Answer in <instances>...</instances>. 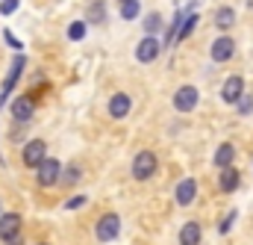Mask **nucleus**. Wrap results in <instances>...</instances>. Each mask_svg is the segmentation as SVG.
<instances>
[{
	"label": "nucleus",
	"mask_w": 253,
	"mask_h": 245,
	"mask_svg": "<svg viewBox=\"0 0 253 245\" xmlns=\"http://www.w3.org/2000/svg\"><path fill=\"white\" fill-rule=\"evenodd\" d=\"M118 234H121V219H118V213H106V216L97 219L94 237H97L100 243H112V240H118Z\"/></svg>",
	"instance_id": "nucleus-1"
},
{
	"label": "nucleus",
	"mask_w": 253,
	"mask_h": 245,
	"mask_svg": "<svg viewBox=\"0 0 253 245\" xmlns=\"http://www.w3.org/2000/svg\"><path fill=\"white\" fill-rule=\"evenodd\" d=\"M59 175H62V163L53 160V157H44V160L36 166V181H39V186L59 184Z\"/></svg>",
	"instance_id": "nucleus-2"
},
{
	"label": "nucleus",
	"mask_w": 253,
	"mask_h": 245,
	"mask_svg": "<svg viewBox=\"0 0 253 245\" xmlns=\"http://www.w3.org/2000/svg\"><path fill=\"white\" fill-rule=\"evenodd\" d=\"M156 154L153 151H138L135 154V160H132V178L135 181H147V178H153V172H156Z\"/></svg>",
	"instance_id": "nucleus-3"
},
{
	"label": "nucleus",
	"mask_w": 253,
	"mask_h": 245,
	"mask_svg": "<svg viewBox=\"0 0 253 245\" xmlns=\"http://www.w3.org/2000/svg\"><path fill=\"white\" fill-rule=\"evenodd\" d=\"M159 54H162V42H159L156 36H150V33H147L144 39H138V45H135V60H138V62H144V65H147V62L156 60Z\"/></svg>",
	"instance_id": "nucleus-4"
},
{
	"label": "nucleus",
	"mask_w": 253,
	"mask_h": 245,
	"mask_svg": "<svg viewBox=\"0 0 253 245\" xmlns=\"http://www.w3.org/2000/svg\"><path fill=\"white\" fill-rule=\"evenodd\" d=\"M24 54H18L15 60H12V68H9V74H6V80H3V86H0V107H3V101L9 98V92L18 86V80H21V71H24Z\"/></svg>",
	"instance_id": "nucleus-5"
},
{
	"label": "nucleus",
	"mask_w": 253,
	"mask_h": 245,
	"mask_svg": "<svg viewBox=\"0 0 253 245\" xmlns=\"http://www.w3.org/2000/svg\"><path fill=\"white\" fill-rule=\"evenodd\" d=\"M44 157H47V145H44V139H33V142L24 145V166H27V169H36Z\"/></svg>",
	"instance_id": "nucleus-6"
},
{
	"label": "nucleus",
	"mask_w": 253,
	"mask_h": 245,
	"mask_svg": "<svg viewBox=\"0 0 253 245\" xmlns=\"http://www.w3.org/2000/svg\"><path fill=\"white\" fill-rule=\"evenodd\" d=\"M21 216L18 213H0V240L3 243H9V240H15V237H21Z\"/></svg>",
	"instance_id": "nucleus-7"
},
{
	"label": "nucleus",
	"mask_w": 253,
	"mask_h": 245,
	"mask_svg": "<svg viewBox=\"0 0 253 245\" xmlns=\"http://www.w3.org/2000/svg\"><path fill=\"white\" fill-rule=\"evenodd\" d=\"M197 89L194 86H180L177 92H174V110L177 113H189V110H194L197 107Z\"/></svg>",
	"instance_id": "nucleus-8"
},
{
	"label": "nucleus",
	"mask_w": 253,
	"mask_h": 245,
	"mask_svg": "<svg viewBox=\"0 0 253 245\" xmlns=\"http://www.w3.org/2000/svg\"><path fill=\"white\" fill-rule=\"evenodd\" d=\"M212 62H227L233 60V54H236V42H233V36H218L215 42H212Z\"/></svg>",
	"instance_id": "nucleus-9"
},
{
	"label": "nucleus",
	"mask_w": 253,
	"mask_h": 245,
	"mask_svg": "<svg viewBox=\"0 0 253 245\" xmlns=\"http://www.w3.org/2000/svg\"><path fill=\"white\" fill-rule=\"evenodd\" d=\"M245 95V80L239 77V74H233V77H227L224 80V89H221V98H224V104H233L236 107V101Z\"/></svg>",
	"instance_id": "nucleus-10"
},
{
	"label": "nucleus",
	"mask_w": 253,
	"mask_h": 245,
	"mask_svg": "<svg viewBox=\"0 0 253 245\" xmlns=\"http://www.w3.org/2000/svg\"><path fill=\"white\" fill-rule=\"evenodd\" d=\"M129 110H132L129 95H124V92H115V95L109 98V116H112V119H126V116H129Z\"/></svg>",
	"instance_id": "nucleus-11"
},
{
	"label": "nucleus",
	"mask_w": 253,
	"mask_h": 245,
	"mask_svg": "<svg viewBox=\"0 0 253 245\" xmlns=\"http://www.w3.org/2000/svg\"><path fill=\"white\" fill-rule=\"evenodd\" d=\"M194 195H197V181H191V178L180 181L177 189H174V198H177V204H180V207H189L191 201H194Z\"/></svg>",
	"instance_id": "nucleus-12"
},
{
	"label": "nucleus",
	"mask_w": 253,
	"mask_h": 245,
	"mask_svg": "<svg viewBox=\"0 0 253 245\" xmlns=\"http://www.w3.org/2000/svg\"><path fill=\"white\" fill-rule=\"evenodd\" d=\"M239 184H242V175H239V169H236V166L221 169V178H218V189H221V192H236Z\"/></svg>",
	"instance_id": "nucleus-13"
},
{
	"label": "nucleus",
	"mask_w": 253,
	"mask_h": 245,
	"mask_svg": "<svg viewBox=\"0 0 253 245\" xmlns=\"http://www.w3.org/2000/svg\"><path fill=\"white\" fill-rule=\"evenodd\" d=\"M12 116H15V122H30V119H33V98H30V95L15 98V104H12Z\"/></svg>",
	"instance_id": "nucleus-14"
},
{
	"label": "nucleus",
	"mask_w": 253,
	"mask_h": 245,
	"mask_svg": "<svg viewBox=\"0 0 253 245\" xmlns=\"http://www.w3.org/2000/svg\"><path fill=\"white\" fill-rule=\"evenodd\" d=\"M233 163H236V148H233V142L218 145V151H215V166H218V169H227V166H233Z\"/></svg>",
	"instance_id": "nucleus-15"
},
{
	"label": "nucleus",
	"mask_w": 253,
	"mask_h": 245,
	"mask_svg": "<svg viewBox=\"0 0 253 245\" xmlns=\"http://www.w3.org/2000/svg\"><path fill=\"white\" fill-rule=\"evenodd\" d=\"M200 225L197 222H186L180 228V245H200Z\"/></svg>",
	"instance_id": "nucleus-16"
},
{
	"label": "nucleus",
	"mask_w": 253,
	"mask_h": 245,
	"mask_svg": "<svg viewBox=\"0 0 253 245\" xmlns=\"http://www.w3.org/2000/svg\"><path fill=\"white\" fill-rule=\"evenodd\" d=\"M141 15V0H121V18L124 21H135Z\"/></svg>",
	"instance_id": "nucleus-17"
},
{
	"label": "nucleus",
	"mask_w": 253,
	"mask_h": 245,
	"mask_svg": "<svg viewBox=\"0 0 253 245\" xmlns=\"http://www.w3.org/2000/svg\"><path fill=\"white\" fill-rule=\"evenodd\" d=\"M233 21H236V12H233L230 6H221V9L215 12V24H218L221 30H230V27H233Z\"/></svg>",
	"instance_id": "nucleus-18"
},
{
	"label": "nucleus",
	"mask_w": 253,
	"mask_h": 245,
	"mask_svg": "<svg viewBox=\"0 0 253 245\" xmlns=\"http://www.w3.org/2000/svg\"><path fill=\"white\" fill-rule=\"evenodd\" d=\"M88 21H91V24H103V21H106V3H103V0H94V3L88 6Z\"/></svg>",
	"instance_id": "nucleus-19"
},
{
	"label": "nucleus",
	"mask_w": 253,
	"mask_h": 245,
	"mask_svg": "<svg viewBox=\"0 0 253 245\" xmlns=\"http://www.w3.org/2000/svg\"><path fill=\"white\" fill-rule=\"evenodd\" d=\"M80 178H83V172H80V166H68V169H62V175H59V181H62L65 186H74V184H80Z\"/></svg>",
	"instance_id": "nucleus-20"
},
{
	"label": "nucleus",
	"mask_w": 253,
	"mask_h": 245,
	"mask_svg": "<svg viewBox=\"0 0 253 245\" xmlns=\"http://www.w3.org/2000/svg\"><path fill=\"white\" fill-rule=\"evenodd\" d=\"M197 27V12H189V18L180 24V33H177V42H183V39H189L191 36V30Z\"/></svg>",
	"instance_id": "nucleus-21"
},
{
	"label": "nucleus",
	"mask_w": 253,
	"mask_h": 245,
	"mask_svg": "<svg viewBox=\"0 0 253 245\" xmlns=\"http://www.w3.org/2000/svg\"><path fill=\"white\" fill-rule=\"evenodd\" d=\"M165 24H162V15H156V12H150L147 18H144V33H150V36H156L159 30H162Z\"/></svg>",
	"instance_id": "nucleus-22"
},
{
	"label": "nucleus",
	"mask_w": 253,
	"mask_h": 245,
	"mask_svg": "<svg viewBox=\"0 0 253 245\" xmlns=\"http://www.w3.org/2000/svg\"><path fill=\"white\" fill-rule=\"evenodd\" d=\"M183 18H186V12H183V9H177V12H174V24H171V30H168V39H165V45L177 42V33H180V24H183Z\"/></svg>",
	"instance_id": "nucleus-23"
},
{
	"label": "nucleus",
	"mask_w": 253,
	"mask_h": 245,
	"mask_svg": "<svg viewBox=\"0 0 253 245\" xmlns=\"http://www.w3.org/2000/svg\"><path fill=\"white\" fill-rule=\"evenodd\" d=\"M68 39H71V42L85 39V21H74V24L68 27Z\"/></svg>",
	"instance_id": "nucleus-24"
},
{
	"label": "nucleus",
	"mask_w": 253,
	"mask_h": 245,
	"mask_svg": "<svg viewBox=\"0 0 253 245\" xmlns=\"http://www.w3.org/2000/svg\"><path fill=\"white\" fill-rule=\"evenodd\" d=\"M236 107H239V116H251L253 113V98L251 95H242V98L236 101Z\"/></svg>",
	"instance_id": "nucleus-25"
},
{
	"label": "nucleus",
	"mask_w": 253,
	"mask_h": 245,
	"mask_svg": "<svg viewBox=\"0 0 253 245\" xmlns=\"http://www.w3.org/2000/svg\"><path fill=\"white\" fill-rule=\"evenodd\" d=\"M21 6V0H0V15H12Z\"/></svg>",
	"instance_id": "nucleus-26"
},
{
	"label": "nucleus",
	"mask_w": 253,
	"mask_h": 245,
	"mask_svg": "<svg viewBox=\"0 0 253 245\" xmlns=\"http://www.w3.org/2000/svg\"><path fill=\"white\" fill-rule=\"evenodd\" d=\"M236 216H239V213H236V210H233V213H227V216H224V222H221V228H218V231H221V234H230V228H233V222H236Z\"/></svg>",
	"instance_id": "nucleus-27"
},
{
	"label": "nucleus",
	"mask_w": 253,
	"mask_h": 245,
	"mask_svg": "<svg viewBox=\"0 0 253 245\" xmlns=\"http://www.w3.org/2000/svg\"><path fill=\"white\" fill-rule=\"evenodd\" d=\"M85 204V195H77V198H68L65 201V210H80Z\"/></svg>",
	"instance_id": "nucleus-28"
},
{
	"label": "nucleus",
	"mask_w": 253,
	"mask_h": 245,
	"mask_svg": "<svg viewBox=\"0 0 253 245\" xmlns=\"http://www.w3.org/2000/svg\"><path fill=\"white\" fill-rule=\"evenodd\" d=\"M3 39H6V45H9V48H18V51H21V42H18L9 30H3Z\"/></svg>",
	"instance_id": "nucleus-29"
},
{
	"label": "nucleus",
	"mask_w": 253,
	"mask_h": 245,
	"mask_svg": "<svg viewBox=\"0 0 253 245\" xmlns=\"http://www.w3.org/2000/svg\"><path fill=\"white\" fill-rule=\"evenodd\" d=\"M6 245H21V237H15V240H9Z\"/></svg>",
	"instance_id": "nucleus-30"
},
{
	"label": "nucleus",
	"mask_w": 253,
	"mask_h": 245,
	"mask_svg": "<svg viewBox=\"0 0 253 245\" xmlns=\"http://www.w3.org/2000/svg\"><path fill=\"white\" fill-rule=\"evenodd\" d=\"M39 245H47V243H39Z\"/></svg>",
	"instance_id": "nucleus-31"
},
{
	"label": "nucleus",
	"mask_w": 253,
	"mask_h": 245,
	"mask_svg": "<svg viewBox=\"0 0 253 245\" xmlns=\"http://www.w3.org/2000/svg\"><path fill=\"white\" fill-rule=\"evenodd\" d=\"M118 3H121V0H118Z\"/></svg>",
	"instance_id": "nucleus-32"
}]
</instances>
